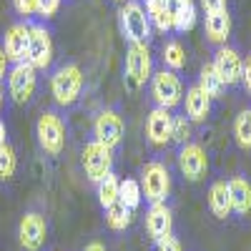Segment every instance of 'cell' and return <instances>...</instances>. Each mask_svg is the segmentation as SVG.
Wrapping results in <instances>:
<instances>
[{
    "label": "cell",
    "instance_id": "cell-22",
    "mask_svg": "<svg viewBox=\"0 0 251 251\" xmlns=\"http://www.w3.org/2000/svg\"><path fill=\"white\" fill-rule=\"evenodd\" d=\"M199 86L206 91V96L211 100H219L226 91V83L221 80V75L216 73L214 63H203L201 66V73H199Z\"/></svg>",
    "mask_w": 251,
    "mask_h": 251
},
{
    "label": "cell",
    "instance_id": "cell-41",
    "mask_svg": "<svg viewBox=\"0 0 251 251\" xmlns=\"http://www.w3.org/2000/svg\"><path fill=\"white\" fill-rule=\"evenodd\" d=\"M163 3H169V0H163Z\"/></svg>",
    "mask_w": 251,
    "mask_h": 251
},
{
    "label": "cell",
    "instance_id": "cell-31",
    "mask_svg": "<svg viewBox=\"0 0 251 251\" xmlns=\"http://www.w3.org/2000/svg\"><path fill=\"white\" fill-rule=\"evenodd\" d=\"M60 3H63V0H38V15L46 18V20L53 18V15L58 13Z\"/></svg>",
    "mask_w": 251,
    "mask_h": 251
},
{
    "label": "cell",
    "instance_id": "cell-3",
    "mask_svg": "<svg viewBox=\"0 0 251 251\" xmlns=\"http://www.w3.org/2000/svg\"><path fill=\"white\" fill-rule=\"evenodd\" d=\"M118 23H121V33L128 43H149L151 40V30L153 23L149 13H146V5L141 0H126L118 10Z\"/></svg>",
    "mask_w": 251,
    "mask_h": 251
},
{
    "label": "cell",
    "instance_id": "cell-23",
    "mask_svg": "<svg viewBox=\"0 0 251 251\" xmlns=\"http://www.w3.org/2000/svg\"><path fill=\"white\" fill-rule=\"evenodd\" d=\"M146 13H149V18H151V23H153L156 30H161V33L174 30L169 3H163V0H146Z\"/></svg>",
    "mask_w": 251,
    "mask_h": 251
},
{
    "label": "cell",
    "instance_id": "cell-34",
    "mask_svg": "<svg viewBox=\"0 0 251 251\" xmlns=\"http://www.w3.org/2000/svg\"><path fill=\"white\" fill-rule=\"evenodd\" d=\"M241 86L251 96V53L244 58V68H241Z\"/></svg>",
    "mask_w": 251,
    "mask_h": 251
},
{
    "label": "cell",
    "instance_id": "cell-33",
    "mask_svg": "<svg viewBox=\"0 0 251 251\" xmlns=\"http://www.w3.org/2000/svg\"><path fill=\"white\" fill-rule=\"evenodd\" d=\"M156 251H183V246H181V241L174 234H169V236H163L161 241H156Z\"/></svg>",
    "mask_w": 251,
    "mask_h": 251
},
{
    "label": "cell",
    "instance_id": "cell-28",
    "mask_svg": "<svg viewBox=\"0 0 251 251\" xmlns=\"http://www.w3.org/2000/svg\"><path fill=\"white\" fill-rule=\"evenodd\" d=\"M234 136L241 149L251 151V111H241L234 121Z\"/></svg>",
    "mask_w": 251,
    "mask_h": 251
},
{
    "label": "cell",
    "instance_id": "cell-21",
    "mask_svg": "<svg viewBox=\"0 0 251 251\" xmlns=\"http://www.w3.org/2000/svg\"><path fill=\"white\" fill-rule=\"evenodd\" d=\"M228 194H231V208L236 216H246L251 211V183L244 176H234L228 181Z\"/></svg>",
    "mask_w": 251,
    "mask_h": 251
},
{
    "label": "cell",
    "instance_id": "cell-8",
    "mask_svg": "<svg viewBox=\"0 0 251 251\" xmlns=\"http://www.w3.org/2000/svg\"><path fill=\"white\" fill-rule=\"evenodd\" d=\"M35 73L38 71L28 60L13 63V68L8 71V93H10L13 103H18V106L30 103V98L35 96V88H38V75Z\"/></svg>",
    "mask_w": 251,
    "mask_h": 251
},
{
    "label": "cell",
    "instance_id": "cell-5",
    "mask_svg": "<svg viewBox=\"0 0 251 251\" xmlns=\"http://www.w3.org/2000/svg\"><path fill=\"white\" fill-rule=\"evenodd\" d=\"M141 191L143 199L149 206L153 203H163L171 194V171L169 166L161 163V161H149L141 169Z\"/></svg>",
    "mask_w": 251,
    "mask_h": 251
},
{
    "label": "cell",
    "instance_id": "cell-14",
    "mask_svg": "<svg viewBox=\"0 0 251 251\" xmlns=\"http://www.w3.org/2000/svg\"><path fill=\"white\" fill-rule=\"evenodd\" d=\"M214 68L221 75V80L226 86H239L241 83V68H244V58L239 55V50L228 48L226 43L219 46V50L214 53Z\"/></svg>",
    "mask_w": 251,
    "mask_h": 251
},
{
    "label": "cell",
    "instance_id": "cell-4",
    "mask_svg": "<svg viewBox=\"0 0 251 251\" xmlns=\"http://www.w3.org/2000/svg\"><path fill=\"white\" fill-rule=\"evenodd\" d=\"M35 136H38V146L43 149V153L50 158H58L63 149H66V136H68L63 116L58 111H43L35 123Z\"/></svg>",
    "mask_w": 251,
    "mask_h": 251
},
{
    "label": "cell",
    "instance_id": "cell-13",
    "mask_svg": "<svg viewBox=\"0 0 251 251\" xmlns=\"http://www.w3.org/2000/svg\"><path fill=\"white\" fill-rule=\"evenodd\" d=\"M171 133H174V116L169 108H151L149 118H146V141L156 149H163V146L171 143Z\"/></svg>",
    "mask_w": 251,
    "mask_h": 251
},
{
    "label": "cell",
    "instance_id": "cell-6",
    "mask_svg": "<svg viewBox=\"0 0 251 251\" xmlns=\"http://www.w3.org/2000/svg\"><path fill=\"white\" fill-rule=\"evenodd\" d=\"M151 100L156 103V106L161 108H176L178 103L183 100V83L181 78L169 71V68H163L158 73L151 75Z\"/></svg>",
    "mask_w": 251,
    "mask_h": 251
},
{
    "label": "cell",
    "instance_id": "cell-1",
    "mask_svg": "<svg viewBox=\"0 0 251 251\" xmlns=\"http://www.w3.org/2000/svg\"><path fill=\"white\" fill-rule=\"evenodd\" d=\"M153 71V58L149 50V43H128L126 50V63H123V83L126 88L138 93L146 88V83L151 80Z\"/></svg>",
    "mask_w": 251,
    "mask_h": 251
},
{
    "label": "cell",
    "instance_id": "cell-39",
    "mask_svg": "<svg viewBox=\"0 0 251 251\" xmlns=\"http://www.w3.org/2000/svg\"><path fill=\"white\" fill-rule=\"evenodd\" d=\"M0 108H3V88H0Z\"/></svg>",
    "mask_w": 251,
    "mask_h": 251
},
{
    "label": "cell",
    "instance_id": "cell-17",
    "mask_svg": "<svg viewBox=\"0 0 251 251\" xmlns=\"http://www.w3.org/2000/svg\"><path fill=\"white\" fill-rule=\"evenodd\" d=\"M183 113L188 116L191 123H203L211 113V98L206 96V91L194 83V86L186 88V96H183Z\"/></svg>",
    "mask_w": 251,
    "mask_h": 251
},
{
    "label": "cell",
    "instance_id": "cell-18",
    "mask_svg": "<svg viewBox=\"0 0 251 251\" xmlns=\"http://www.w3.org/2000/svg\"><path fill=\"white\" fill-rule=\"evenodd\" d=\"M203 30H206L208 43L224 46L228 40V35H231V15H228V10L221 8V10H214V13H206Z\"/></svg>",
    "mask_w": 251,
    "mask_h": 251
},
{
    "label": "cell",
    "instance_id": "cell-37",
    "mask_svg": "<svg viewBox=\"0 0 251 251\" xmlns=\"http://www.w3.org/2000/svg\"><path fill=\"white\" fill-rule=\"evenodd\" d=\"M83 251H108V246L103 244V241H91V244L83 246Z\"/></svg>",
    "mask_w": 251,
    "mask_h": 251
},
{
    "label": "cell",
    "instance_id": "cell-19",
    "mask_svg": "<svg viewBox=\"0 0 251 251\" xmlns=\"http://www.w3.org/2000/svg\"><path fill=\"white\" fill-rule=\"evenodd\" d=\"M208 211L219 221H226L234 214L231 208V194H228V181H214L208 188Z\"/></svg>",
    "mask_w": 251,
    "mask_h": 251
},
{
    "label": "cell",
    "instance_id": "cell-29",
    "mask_svg": "<svg viewBox=\"0 0 251 251\" xmlns=\"http://www.w3.org/2000/svg\"><path fill=\"white\" fill-rule=\"evenodd\" d=\"M18 171V156L10 143L0 146V181H10Z\"/></svg>",
    "mask_w": 251,
    "mask_h": 251
},
{
    "label": "cell",
    "instance_id": "cell-15",
    "mask_svg": "<svg viewBox=\"0 0 251 251\" xmlns=\"http://www.w3.org/2000/svg\"><path fill=\"white\" fill-rule=\"evenodd\" d=\"M146 231H149L153 244L161 241L163 236L174 234V211L166 201L149 206V214H146Z\"/></svg>",
    "mask_w": 251,
    "mask_h": 251
},
{
    "label": "cell",
    "instance_id": "cell-25",
    "mask_svg": "<svg viewBox=\"0 0 251 251\" xmlns=\"http://www.w3.org/2000/svg\"><path fill=\"white\" fill-rule=\"evenodd\" d=\"M103 211H106V226L113 228V231H126L133 221V211L128 206H123L121 201L108 206V208H103Z\"/></svg>",
    "mask_w": 251,
    "mask_h": 251
},
{
    "label": "cell",
    "instance_id": "cell-38",
    "mask_svg": "<svg viewBox=\"0 0 251 251\" xmlns=\"http://www.w3.org/2000/svg\"><path fill=\"white\" fill-rule=\"evenodd\" d=\"M3 143H8V128H5V123L0 121V146Z\"/></svg>",
    "mask_w": 251,
    "mask_h": 251
},
{
    "label": "cell",
    "instance_id": "cell-20",
    "mask_svg": "<svg viewBox=\"0 0 251 251\" xmlns=\"http://www.w3.org/2000/svg\"><path fill=\"white\" fill-rule=\"evenodd\" d=\"M169 13L176 33H186L196 25V3L194 0H169Z\"/></svg>",
    "mask_w": 251,
    "mask_h": 251
},
{
    "label": "cell",
    "instance_id": "cell-24",
    "mask_svg": "<svg viewBox=\"0 0 251 251\" xmlns=\"http://www.w3.org/2000/svg\"><path fill=\"white\" fill-rule=\"evenodd\" d=\"M161 60H163V68H169L174 73H181L186 68V50L178 40H166V46L161 50Z\"/></svg>",
    "mask_w": 251,
    "mask_h": 251
},
{
    "label": "cell",
    "instance_id": "cell-36",
    "mask_svg": "<svg viewBox=\"0 0 251 251\" xmlns=\"http://www.w3.org/2000/svg\"><path fill=\"white\" fill-rule=\"evenodd\" d=\"M8 66H10V60L5 55V48H0V83H3V78L8 75Z\"/></svg>",
    "mask_w": 251,
    "mask_h": 251
},
{
    "label": "cell",
    "instance_id": "cell-27",
    "mask_svg": "<svg viewBox=\"0 0 251 251\" xmlns=\"http://www.w3.org/2000/svg\"><path fill=\"white\" fill-rule=\"evenodd\" d=\"M118 201L123 206H128L131 211L143 203V191H141V183L136 178H123L121 181V188H118Z\"/></svg>",
    "mask_w": 251,
    "mask_h": 251
},
{
    "label": "cell",
    "instance_id": "cell-11",
    "mask_svg": "<svg viewBox=\"0 0 251 251\" xmlns=\"http://www.w3.org/2000/svg\"><path fill=\"white\" fill-rule=\"evenodd\" d=\"M28 63L35 71H48L53 63V38L50 30L40 23L30 25V43H28Z\"/></svg>",
    "mask_w": 251,
    "mask_h": 251
},
{
    "label": "cell",
    "instance_id": "cell-26",
    "mask_svg": "<svg viewBox=\"0 0 251 251\" xmlns=\"http://www.w3.org/2000/svg\"><path fill=\"white\" fill-rule=\"evenodd\" d=\"M96 188H98V203H100V208H108V206L118 203V188H121V181L116 178L113 171H111L108 176H103V178L96 183Z\"/></svg>",
    "mask_w": 251,
    "mask_h": 251
},
{
    "label": "cell",
    "instance_id": "cell-10",
    "mask_svg": "<svg viewBox=\"0 0 251 251\" xmlns=\"http://www.w3.org/2000/svg\"><path fill=\"white\" fill-rule=\"evenodd\" d=\"M123 133H126V123H123V116L116 111V108H103L96 121H93V138L106 143L111 151H116L121 141H123Z\"/></svg>",
    "mask_w": 251,
    "mask_h": 251
},
{
    "label": "cell",
    "instance_id": "cell-40",
    "mask_svg": "<svg viewBox=\"0 0 251 251\" xmlns=\"http://www.w3.org/2000/svg\"><path fill=\"white\" fill-rule=\"evenodd\" d=\"M111 3H121V5H123V3H126V0H111Z\"/></svg>",
    "mask_w": 251,
    "mask_h": 251
},
{
    "label": "cell",
    "instance_id": "cell-9",
    "mask_svg": "<svg viewBox=\"0 0 251 251\" xmlns=\"http://www.w3.org/2000/svg\"><path fill=\"white\" fill-rule=\"evenodd\" d=\"M18 239L25 251H40L48 241V219L40 211H25L18 224Z\"/></svg>",
    "mask_w": 251,
    "mask_h": 251
},
{
    "label": "cell",
    "instance_id": "cell-35",
    "mask_svg": "<svg viewBox=\"0 0 251 251\" xmlns=\"http://www.w3.org/2000/svg\"><path fill=\"white\" fill-rule=\"evenodd\" d=\"M201 8H203L206 13H214V10L226 8V0H201Z\"/></svg>",
    "mask_w": 251,
    "mask_h": 251
},
{
    "label": "cell",
    "instance_id": "cell-32",
    "mask_svg": "<svg viewBox=\"0 0 251 251\" xmlns=\"http://www.w3.org/2000/svg\"><path fill=\"white\" fill-rule=\"evenodd\" d=\"M13 5L20 15H25V18L38 15V0H13Z\"/></svg>",
    "mask_w": 251,
    "mask_h": 251
},
{
    "label": "cell",
    "instance_id": "cell-30",
    "mask_svg": "<svg viewBox=\"0 0 251 251\" xmlns=\"http://www.w3.org/2000/svg\"><path fill=\"white\" fill-rule=\"evenodd\" d=\"M171 141H176L178 146L191 141V121H188L186 113L181 116H174V133H171Z\"/></svg>",
    "mask_w": 251,
    "mask_h": 251
},
{
    "label": "cell",
    "instance_id": "cell-12",
    "mask_svg": "<svg viewBox=\"0 0 251 251\" xmlns=\"http://www.w3.org/2000/svg\"><path fill=\"white\" fill-rule=\"evenodd\" d=\"M176 158H178V169H181L183 178L191 181V183L201 181L206 176V171H208V156H206L201 143L188 141V143L178 146V156Z\"/></svg>",
    "mask_w": 251,
    "mask_h": 251
},
{
    "label": "cell",
    "instance_id": "cell-7",
    "mask_svg": "<svg viewBox=\"0 0 251 251\" xmlns=\"http://www.w3.org/2000/svg\"><path fill=\"white\" fill-rule=\"evenodd\" d=\"M80 163H83V171H86V178L91 183H98L103 176H108L113 171V151L106 143L91 138L86 143V149H83Z\"/></svg>",
    "mask_w": 251,
    "mask_h": 251
},
{
    "label": "cell",
    "instance_id": "cell-16",
    "mask_svg": "<svg viewBox=\"0 0 251 251\" xmlns=\"http://www.w3.org/2000/svg\"><path fill=\"white\" fill-rule=\"evenodd\" d=\"M28 43H30V23H15L5 30V55L10 63L28 60Z\"/></svg>",
    "mask_w": 251,
    "mask_h": 251
},
{
    "label": "cell",
    "instance_id": "cell-2",
    "mask_svg": "<svg viewBox=\"0 0 251 251\" xmlns=\"http://www.w3.org/2000/svg\"><path fill=\"white\" fill-rule=\"evenodd\" d=\"M83 86H86L83 71L75 66V63H66V66H60L50 78V96L60 108H71V106L78 103V98L83 93Z\"/></svg>",
    "mask_w": 251,
    "mask_h": 251
}]
</instances>
